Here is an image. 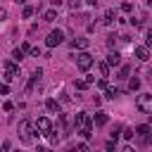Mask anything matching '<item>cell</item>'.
Segmentation results:
<instances>
[{"label": "cell", "instance_id": "d590c367", "mask_svg": "<svg viewBox=\"0 0 152 152\" xmlns=\"http://www.w3.org/2000/svg\"><path fill=\"white\" fill-rule=\"evenodd\" d=\"M150 119H152V114H150Z\"/></svg>", "mask_w": 152, "mask_h": 152}, {"label": "cell", "instance_id": "603a6c76", "mask_svg": "<svg viewBox=\"0 0 152 152\" xmlns=\"http://www.w3.org/2000/svg\"><path fill=\"white\" fill-rule=\"evenodd\" d=\"M121 12H126V14L133 12V5H131V2H124V5H121Z\"/></svg>", "mask_w": 152, "mask_h": 152}, {"label": "cell", "instance_id": "8992f818", "mask_svg": "<svg viewBox=\"0 0 152 152\" xmlns=\"http://www.w3.org/2000/svg\"><path fill=\"white\" fill-rule=\"evenodd\" d=\"M62 40H64V33H62L59 28H55V31H50V33H48L45 45H48V48H55V45H59Z\"/></svg>", "mask_w": 152, "mask_h": 152}, {"label": "cell", "instance_id": "6da1fadb", "mask_svg": "<svg viewBox=\"0 0 152 152\" xmlns=\"http://www.w3.org/2000/svg\"><path fill=\"white\" fill-rule=\"evenodd\" d=\"M40 133H38V128H36V124H31L28 119H21L19 121V138H21V142H33V138H38Z\"/></svg>", "mask_w": 152, "mask_h": 152}, {"label": "cell", "instance_id": "1f68e13d", "mask_svg": "<svg viewBox=\"0 0 152 152\" xmlns=\"http://www.w3.org/2000/svg\"><path fill=\"white\" fill-rule=\"evenodd\" d=\"M52 5H57V7H59V5H62V0H52Z\"/></svg>", "mask_w": 152, "mask_h": 152}, {"label": "cell", "instance_id": "d4e9b609", "mask_svg": "<svg viewBox=\"0 0 152 152\" xmlns=\"http://www.w3.org/2000/svg\"><path fill=\"white\" fill-rule=\"evenodd\" d=\"M69 7H71V10H78V7H81V0H69Z\"/></svg>", "mask_w": 152, "mask_h": 152}, {"label": "cell", "instance_id": "277c9868", "mask_svg": "<svg viewBox=\"0 0 152 152\" xmlns=\"http://www.w3.org/2000/svg\"><path fill=\"white\" fill-rule=\"evenodd\" d=\"M93 64H95V57H93L90 52H86V50H83L81 55H76V66H78L81 71H88Z\"/></svg>", "mask_w": 152, "mask_h": 152}, {"label": "cell", "instance_id": "7c38bea8", "mask_svg": "<svg viewBox=\"0 0 152 152\" xmlns=\"http://www.w3.org/2000/svg\"><path fill=\"white\" fill-rule=\"evenodd\" d=\"M107 62H109L112 66H119V64H121V55L114 50V52H109V55H107Z\"/></svg>", "mask_w": 152, "mask_h": 152}, {"label": "cell", "instance_id": "f1b7e54d", "mask_svg": "<svg viewBox=\"0 0 152 152\" xmlns=\"http://www.w3.org/2000/svg\"><path fill=\"white\" fill-rule=\"evenodd\" d=\"M2 109H5V112H12V109H14V104H12V102H10V100H7V102H5V104H2Z\"/></svg>", "mask_w": 152, "mask_h": 152}, {"label": "cell", "instance_id": "7a4b0ae2", "mask_svg": "<svg viewBox=\"0 0 152 152\" xmlns=\"http://www.w3.org/2000/svg\"><path fill=\"white\" fill-rule=\"evenodd\" d=\"M135 107L145 114H152V93H140L135 97Z\"/></svg>", "mask_w": 152, "mask_h": 152}, {"label": "cell", "instance_id": "e575fe53", "mask_svg": "<svg viewBox=\"0 0 152 152\" xmlns=\"http://www.w3.org/2000/svg\"><path fill=\"white\" fill-rule=\"evenodd\" d=\"M145 2H147V5H152V0H145Z\"/></svg>", "mask_w": 152, "mask_h": 152}, {"label": "cell", "instance_id": "44dd1931", "mask_svg": "<svg viewBox=\"0 0 152 152\" xmlns=\"http://www.w3.org/2000/svg\"><path fill=\"white\" fill-rule=\"evenodd\" d=\"M133 135H135V128H126V131H124V138H126V140H133Z\"/></svg>", "mask_w": 152, "mask_h": 152}, {"label": "cell", "instance_id": "3957f363", "mask_svg": "<svg viewBox=\"0 0 152 152\" xmlns=\"http://www.w3.org/2000/svg\"><path fill=\"white\" fill-rule=\"evenodd\" d=\"M135 135H138V142H140V145H150V142H152V128H150L147 124L135 126Z\"/></svg>", "mask_w": 152, "mask_h": 152}, {"label": "cell", "instance_id": "4dcf8cb0", "mask_svg": "<svg viewBox=\"0 0 152 152\" xmlns=\"http://www.w3.org/2000/svg\"><path fill=\"white\" fill-rule=\"evenodd\" d=\"M31 57H40V50L38 48H31Z\"/></svg>", "mask_w": 152, "mask_h": 152}, {"label": "cell", "instance_id": "2e32d148", "mask_svg": "<svg viewBox=\"0 0 152 152\" xmlns=\"http://www.w3.org/2000/svg\"><path fill=\"white\" fill-rule=\"evenodd\" d=\"M119 95H121L119 88H107V90H104V97H107V100H114V97H119Z\"/></svg>", "mask_w": 152, "mask_h": 152}, {"label": "cell", "instance_id": "e0dca14e", "mask_svg": "<svg viewBox=\"0 0 152 152\" xmlns=\"http://www.w3.org/2000/svg\"><path fill=\"white\" fill-rule=\"evenodd\" d=\"M45 109H48V112H59V102H57V100H52V97H50V100H48V102H45Z\"/></svg>", "mask_w": 152, "mask_h": 152}, {"label": "cell", "instance_id": "4fadbf2b", "mask_svg": "<svg viewBox=\"0 0 152 152\" xmlns=\"http://www.w3.org/2000/svg\"><path fill=\"white\" fill-rule=\"evenodd\" d=\"M114 19H116V14H114V10H104V17H102V24H107V26H109V24H112Z\"/></svg>", "mask_w": 152, "mask_h": 152}, {"label": "cell", "instance_id": "9a60e30c", "mask_svg": "<svg viewBox=\"0 0 152 152\" xmlns=\"http://www.w3.org/2000/svg\"><path fill=\"white\" fill-rule=\"evenodd\" d=\"M57 19V10H45L43 12V21H55Z\"/></svg>", "mask_w": 152, "mask_h": 152}, {"label": "cell", "instance_id": "ac0fdd59", "mask_svg": "<svg viewBox=\"0 0 152 152\" xmlns=\"http://www.w3.org/2000/svg\"><path fill=\"white\" fill-rule=\"evenodd\" d=\"M138 88H140V78H135V76L128 78V90H138Z\"/></svg>", "mask_w": 152, "mask_h": 152}, {"label": "cell", "instance_id": "ffe728a7", "mask_svg": "<svg viewBox=\"0 0 152 152\" xmlns=\"http://www.w3.org/2000/svg\"><path fill=\"white\" fill-rule=\"evenodd\" d=\"M24 55H26V52H24V50H21V48H17V50H14V52H12V57H14V59H17V62H21V59H24Z\"/></svg>", "mask_w": 152, "mask_h": 152}, {"label": "cell", "instance_id": "9c48e42d", "mask_svg": "<svg viewBox=\"0 0 152 152\" xmlns=\"http://www.w3.org/2000/svg\"><path fill=\"white\" fill-rule=\"evenodd\" d=\"M133 55H135L140 62H147V59H150V48H147V45H138V48L133 50Z\"/></svg>", "mask_w": 152, "mask_h": 152}, {"label": "cell", "instance_id": "4316f807", "mask_svg": "<svg viewBox=\"0 0 152 152\" xmlns=\"http://www.w3.org/2000/svg\"><path fill=\"white\" fill-rule=\"evenodd\" d=\"M114 43H116V36H114V33H112V36H109V38H107V45H109V48H114Z\"/></svg>", "mask_w": 152, "mask_h": 152}, {"label": "cell", "instance_id": "7402d4cb", "mask_svg": "<svg viewBox=\"0 0 152 152\" xmlns=\"http://www.w3.org/2000/svg\"><path fill=\"white\" fill-rule=\"evenodd\" d=\"M88 86H90V83H88L86 78H83V81H76V88H78V90H86Z\"/></svg>", "mask_w": 152, "mask_h": 152}, {"label": "cell", "instance_id": "30bf717a", "mask_svg": "<svg viewBox=\"0 0 152 152\" xmlns=\"http://www.w3.org/2000/svg\"><path fill=\"white\" fill-rule=\"evenodd\" d=\"M109 119H107V112H95V116H93V124L95 126H104Z\"/></svg>", "mask_w": 152, "mask_h": 152}, {"label": "cell", "instance_id": "52a82bcc", "mask_svg": "<svg viewBox=\"0 0 152 152\" xmlns=\"http://www.w3.org/2000/svg\"><path fill=\"white\" fill-rule=\"evenodd\" d=\"M86 126H93V121H90V116H88L86 112H78V114L74 116V128L81 131V128H86Z\"/></svg>", "mask_w": 152, "mask_h": 152}, {"label": "cell", "instance_id": "cb8c5ba5", "mask_svg": "<svg viewBox=\"0 0 152 152\" xmlns=\"http://www.w3.org/2000/svg\"><path fill=\"white\" fill-rule=\"evenodd\" d=\"M28 17H33V7H24V19H28Z\"/></svg>", "mask_w": 152, "mask_h": 152}, {"label": "cell", "instance_id": "ba28073f", "mask_svg": "<svg viewBox=\"0 0 152 152\" xmlns=\"http://www.w3.org/2000/svg\"><path fill=\"white\" fill-rule=\"evenodd\" d=\"M14 62H17V59H14ZM14 62H5V81H7V83H10L14 76H19V66H17Z\"/></svg>", "mask_w": 152, "mask_h": 152}, {"label": "cell", "instance_id": "484cf974", "mask_svg": "<svg viewBox=\"0 0 152 152\" xmlns=\"http://www.w3.org/2000/svg\"><path fill=\"white\" fill-rule=\"evenodd\" d=\"M145 45H147V48H152V28L147 31V38H145Z\"/></svg>", "mask_w": 152, "mask_h": 152}, {"label": "cell", "instance_id": "83f0119b", "mask_svg": "<svg viewBox=\"0 0 152 152\" xmlns=\"http://www.w3.org/2000/svg\"><path fill=\"white\" fill-rule=\"evenodd\" d=\"M97 88H102V90H107L109 86H107V81H104V78H100V81H97Z\"/></svg>", "mask_w": 152, "mask_h": 152}, {"label": "cell", "instance_id": "8fae6325", "mask_svg": "<svg viewBox=\"0 0 152 152\" xmlns=\"http://www.w3.org/2000/svg\"><path fill=\"white\" fill-rule=\"evenodd\" d=\"M88 45H90L88 38H74V40H71V48H78V50H86Z\"/></svg>", "mask_w": 152, "mask_h": 152}, {"label": "cell", "instance_id": "5b68a950", "mask_svg": "<svg viewBox=\"0 0 152 152\" xmlns=\"http://www.w3.org/2000/svg\"><path fill=\"white\" fill-rule=\"evenodd\" d=\"M36 128H38L40 135H50V133H52V121H50L48 116H38V119H36Z\"/></svg>", "mask_w": 152, "mask_h": 152}, {"label": "cell", "instance_id": "5bb4252c", "mask_svg": "<svg viewBox=\"0 0 152 152\" xmlns=\"http://www.w3.org/2000/svg\"><path fill=\"white\" fill-rule=\"evenodd\" d=\"M109 62H97V71H100V76H109Z\"/></svg>", "mask_w": 152, "mask_h": 152}, {"label": "cell", "instance_id": "d6986e66", "mask_svg": "<svg viewBox=\"0 0 152 152\" xmlns=\"http://www.w3.org/2000/svg\"><path fill=\"white\" fill-rule=\"evenodd\" d=\"M128 74H131V66H121V69H119V76H116V78H121V81H124V78H128Z\"/></svg>", "mask_w": 152, "mask_h": 152}, {"label": "cell", "instance_id": "f546056e", "mask_svg": "<svg viewBox=\"0 0 152 152\" xmlns=\"http://www.w3.org/2000/svg\"><path fill=\"white\" fill-rule=\"evenodd\" d=\"M0 93H2V95H7V93H10V86H7V81L2 83V88H0Z\"/></svg>", "mask_w": 152, "mask_h": 152}, {"label": "cell", "instance_id": "836d02e7", "mask_svg": "<svg viewBox=\"0 0 152 152\" xmlns=\"http://www.w3.org/2000/svg\"><path fill=\"white\" fill-rule=\"evenodd\" d=\"M14 2H17V5H24V2H26V0H14Z\"/></svg>", "mask_w": 152, "mask_h": 152}, {"label": "cell", "instance_id": "d6a6232c", "mask_svg": "<svg viewBox=\"0 0 152 152\" xmlns=\"http://www.w3.org/2000/svg\"><path fill=\"white\" fill-rule=\"evenodd\" d=\"M86 2H88V5H97V0H86Z\"/></svg>", "mask_w": 152, "mask_h": 152}]
</instances>
